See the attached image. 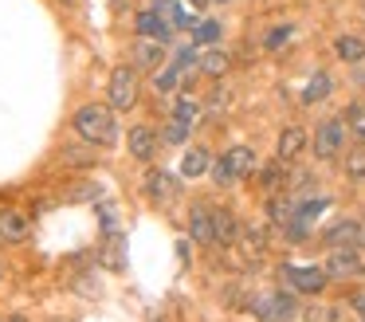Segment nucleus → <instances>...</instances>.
<instances>
[{"label":"nucleus","instance_id":"34","mask_svg":"<svg viewBox=\"0 0 365 322\" xmlns=\"http://www.w3.org/2000/svg\"><path fill=\"white\" fill-rule=\"evenodd\" d=\"M4 322H28V318H24V314H12V318H4Z\"/></svg>","mask_w":365,"mask_h":322},{"label":"nucleus","instance_id":"5","mask_svg":"<svg viewBox=\"0 0 365 322\" xmlns=\"http://www.w3.org/2000/svg\"><path fill=\"white\" fill-rule=\"evenodd\" d=\"M106 94H110V106L114 110H130L138 102V79H134V71H126V67H118L110 75V83H106Z\"/></svg>","mask_w":365,"mask_h":322},{"label":"nucleus","instance_id":"22","mask_svg":"<svg viewBox=\"0 0 365 322\" xmlns=\"http://www.w3.org/2000/svg\"><path fill=\"white\" fill-rule=\"evenodd\" d=\"M200 71L212 75V79H220L224 71H228V55H224V51H205V55H200Z\"/></svg>","mask_w":365,"mask_h":322},{"label":"nucleus","instance_id":"24","mask_svg":"<svg viewBox=\"0 0 365 322\" xmlns=\"http://www.w3.org/2000/svg\"><path fill=\"white\" fill-rule=\"evenodd\" d=\"M259 181H263V188H267V193H275L279 185H287V169H283V165H267Z\"/></svg>","mask_w":365,"mask_h":322},{"label":"nucleus","instance_id":"35","mask_svg":"<svg viewBox=\"0 0 365 322\" xmlns=\"http://www.w3.org/2000/svg\"><path fill=\"white\" fill-rule=\"evenodd\" d=\"M192 4H205V0H192Z\"/></svg>","mask_w":365,"mask_h":322},{"label":"nucleus","instance_id":"16","mask_svg":"<svg viewBox=\"0 0 365 322\" xmlns=\"http://www.w3.org/2000/svg\"><path fill=\"white\" fill-rule=\"evenodd\" d=\"M145 193L158 196V201H169V196H177V181L169 173L153 169V173H145Z\"/></svg>","mask_w":365,"mask_h":322},{"label":"nucleus","instance_id":"26","mask_svg":"<svg viewBox=\"0 0 365 322\" xmlns=\"http://www.w3.org/2000/svg\"><path fill=\"white\" fill-rule=\"evenodd\" d=\"M63 165H95V149H63Z\"/></svg>","mask_w":365,"mask_h":322},{"label":"nucleus","instance_id":"8","mask_svg":"<svg viewBox=\"0 0 365 322\" xmlns=\"http://www.w3.org/2000/svg\"><path fill=\"white\" fill-rule=\"evenodd\" d=\"M189 232H192L197 243H216V208H208V204H192Z\"/></svg>","mask_w":365,"mask_h":322},{"label":"nucleus","instance_id":"20","mask_svg":"<svg viewBox=\"0 0 365 322\" xmlns=\"http://www.w3.org/2000/svg\"><path fill=\"white\" fill-rule=\"evenodd\" d=\"M216 39H220V24H216V20H197V24H192V44H197V47L216 44Z\"/></svg>","mask_w":365,"mask_h":322},{"label":"nucleus","instance_id":"11","mask_svg":"<svg viewBox=\"0 0 365 322\" xmlns=\"http://www.w3.org/2000/svg\"><path fill=\"white\" fill-rule=\"evenodd\" d=\"M126 146L138 161H150V157L158 154V134H153L150 126H134V130L126 134Z\"/></svg>","mask_w":365,"mask_h":322},{"label":"nucleus","instance_id":"21","mask_svg":"<svg viewBox=\"0 0 365 322\" xmlns=\"http://www.w3.org/2000/svg\"><path fill=\"white\" fill-rule=\"evenodd\" d=\"M205 169H208V154H205V149H189V154L181 157V173H185V177H200Z\"/></svg>","mask_w":365,"mask_h":322},{"label":"nucleus","instance_id":"19","mask_svg":"<svg viewBox=\"0 0 365 322\" xmlns=\"http://www.w3.org/2000/svg\"><path fill=\"white\" fill-rule=\"evenodd\" d=\"M330 91H334V79L326 75V71H318V75L307 83V91H302V102H322Z\"/></svg>","mask_w":365,"mask_h":322},{"label":"nucleus","instance_id":"1","mask_svg":"<svg viewBox=\"0 0 365 322\" xmlns=\"http://www.w3.org/2000/svg\"><path fill=\"white\" fill-rule=\"evenodd\" d=\"M75 134L87 146H114L118 141V122H114V106L103 102H87L75 110Z\"/></svg>","mask_w":365,"mask_h":322},{"label":"nucleus","instance_id":"15","mask_svg":"<svg viewBox=\"0 0 365 322\" xmlns=\"http://www.w3.org/2000/svg\"><path fill=\"white\" fill-rule=\"evenodd\" d=\"M161 59H165V51H161V39H145V36H142V44H134V63H138V67H153V71H158Z\"/></svg>","mask_w":365,"mask_h":322},{"label":"nucleus","instance_id":"31","mask_svg":"<svg viewBox=\"0 0 365 322\" xmlns=\"http://www.w3.org/2000/svg\"><path fill=\"white\" fill-rule=\"evenodd\" d=\"M91 196H98V185H79L71 193V201H91Z\"/></svg>","mask_w":365,"mask_h":322},{"label":"nucleus","instance_id":"27","mask_svg":"<svg viewBox=\"0 0 365 322\" xmlns=\"http://www.w3.org/2000/svg\"><path fill=\"white\" fill-rule=\"evenodd\" d=\"M291 36H294V28H291V24H283V28H271L263 44H267V47H283V44H287V39H291Z\"/></svg>","mask_w":365,"mask_h":322},{"label":"nucleus","instance_id":"23","mask_svg":"<svg viewBox=\"0 0 365 322\" xmlns=\"http://www.w3.org/2000/svg\"><path fill=\"white\" fill-rule=\"evenodd\" d=\"M181 63H173V67H165V71H158L153 75V86H158L161 94H169V91H177V83H181Z\"/></svg>","mask_w":365,"mask_h":322},{"label":"nucleus","instance_id":"6","mask_svg":"<svg viewBox=\"0 0 365 322\" xmlns=\"http://www.w3.org/2000/svg\"><path fill=\"white\" fill-rule=\"evenodd\" d=\"M294 295L291 291H275V295H267V298H255V314H259L263 322H287L294 314Z\"/></svg>","mask_w":365,"mask_h":322},{"label":"nucleus","instance_id":"4","mask_svg":"<svg viewBox=\"0 0 365 322\" xmlns=\"http://www.w3.org/2000/svg\"><path fill=\"white\" fill-rule=\"evenodd\" d=\"M326 271L334 279H357V275H365V256L357 248H334L326 259Z\"/></svg>","mask_w":365,"mask_h":322},{"label":"nucleus","instance_id":"12","mask_svg":"<svg viewBox=\"0 0 365 322\" xmlns=\"http://www.w3.org/2000/svg\"><path fill=\"white\" fill-rule=\"evenodd\" d=\"M279 161H291V157H299L302 149H307V130L302 126H287L283 134H279Z\"/></svg>","mask_w":365,"mask_h":322},{"label":"nucleus","instance_id":"32","mask_svg":"<svg viewBox=\"0 0 365 322\" xmlns=\"http://www.w3.org/2000/svg\"><path fill=\"white\" fill-rule=\"evenodd\" d=\"M326 322H354V318H349V311H341V306H334V311L326 314Z\"/></svg>","mask_w":365,"mask_h":322},{"label":"nucleus","instance_id":"9","mask_svg":"<svg viewBox=\"0 0 365 322\" xmlns=\"http://www.w3.org/2000/svg\"><path fill=\"white\" fill-rule=\"evenodd\" d=\"M28 232H32V224H28V216H20L16 208H0V240L9 243H24Z\"/></svg>","mask_w":365,"mask_h":322},{"label":"nucleus","instance_id":"3","mask_svg":"<svg viewBox=\"0 0 365 322\" xmlns=\"http://www.w3.org/2000/svg\"><path fill=\"white\" fill-rule=\"evenodd\" d=\"M341 146H346V122H338V118H326V122L314 130V157L334 161V157L341 154Z\"/></svg>","mask_w":365,"mask_h":322},{"label":"nucleus","instance_id":"17","mask_svg":"<svg viewBox=\"0 0 365 322\" xmlns=\"http://www.w3.org/2000/svg\"><path fill=\"white\" fill-rule=\"evenodd\" d=\"M334 51H338V59H346V63H361L365 59V39L361 36H338L334 39Z\"/></svg>","mask_w":365,"mask_h":322},{"label":"nucleus","instance_id":"13","mask_svg":"<svg viewBox=\"0 0 365 322\" xmlns=\"http://www.w3.org/2000/svg\"><path fill=\"white\" fill-rule=\"evenodd\" d=\"M326 243H330V248H357V243H361V224H354V220H338V224L326 232Z\"/></svg>","mask_w":365,"mask_h":322},{"label":"nucleus","instance_id":"29","mask_svg":"<svg viewBox=\"0 0 365 322\" xmlns=\"http://www.w3.org/2000/svg\"><path fill=\"white\" fill-rule=\"evenodd\" d=\"M263 243H267V236H263V228H247V248L263 251Z\"/></svg>","mask_w":365,"mask_h":322},{"label":"nucleus","instance_id":"2","mask_svg":"<svg viewBox=\"0 0 365 322\" xmlns=\"http://www.w3.org/2000/svg\"><path fill=\"white\" fill-rule=\"evenodd\" d=\"M252 169H255V149H252V146H232L228 154H224L220 161L212 165V181H220V185H232V181L247 177Z\"/></svg>","mask_w":365,"mask_h":322},{"label":"nucleus","instance_id":"14","mask_svg":"<svg viewBox=\"0 0 365 322\" xmlns=\"http://www.w3.org/2000/svg\"><path fill=\"white\" fill-rule=\"evenodd\" d=\"M240 240V220L232 216V208H216V243L232 248Z\"/></svg>","mask_w":365,"mask_h":322},{"label":"nucleus","instance_id":"7","mask_svg":"<svg viewBox=\"0 0 365 322\" xmlns=\"http://www.w3.org/2000/svg\"><path fill=\"white\" fill-rule=\"evenodd\" d=\"M283 275L291 283V291H302V295H318L326 287V279H330L326 267H283Z\"/></svg>","mask_w":365,"mask_h":322},{"label":"nucleus","instance_id":"36","mask_svg":"<svg viewBox=\"0 0 365 322\" xmlns=\"http://www.w3.org/2000/svg\"><path fill=\"white\" fill-rule=\"evenodd\" d=\"M67 4H75V0H67Z\"/></svg>","mask_w":365,"mask_h":322},{"label":"nucleus","instance_id":"37","mask_svg":"<svg viewBox=\"0 0 365 322\" xmlns=\"http://www.w3.org/2000/svg\"><path fill=\"white\" fill-rule=\"evenodd\" d=\"M0 275H4V267H0Z\"/></svg>","mask_w":365,"mask_h":322},{"label":"nucleus","instance_id":"10","mask_svg":"<svg viewBox=\"0 0 365 322\" xmlns=\"http://www.w3.org/2000/svg\"><path fill=\"white\" fill-rule=\"evenodd\" d=\"M134 28L142 31L145 39H161V44H165L169 31H173V24H169L165 16L158 12V8H153V12H138V16H134Z\"/></svg>","mask_w":365,"mask_h":322},{"label":"nucleus","instance_id":"30","mask_svg":"<svg viewBox=\"0 0 365 322\" xmlns=\"http://www.w3.org/2000/svg\"><path fill=\"white\" fill-rule=\"evenodd\" d=\"M197 59H200V55H197V44H192V47H181V51H177V63H181V67H192Z\"/></svg>","mask_w":365,"mask_h":322},{"label":"nucleus","instance_id":"25","mask_svg":"<svg viewBox=\"0 0 365 322\" xmlns=\"http://www.w3.org/2000/svg\"><path fill=\"white\" fill-rule=\"evenodd\" d=\"M346 177L365 181V149H354V154L346 157Z\"/></svg>","mask_w":365,"mask_h":322},{"label":"nucleus","instance_id":"18","mask_svg":"<svg viewBox=\"0 0 365 322\" xmlns=\"http://www.w3.org/2000/svg\"><path fill=\"white\" fill-rule=\"evenodd\" d=\"M197 118H200V102L197 99H189V94H181L177 99V106H173V122H181V126H197Z\"/></svg>","mask_w":365,"mask_h":322},{"label":"nucleus","instance_id":"38","mask_svg":"<svg viewBox=\"0 0 365 322\" xmlns=\"http://www.w3.org/2000/svg\"><path fill=\"white\" fill-rule=\"evenodd\" d=\"M220 4H224V0H220Z\"/></svg>","mask_w":365,"mask_h":322},{"label":"nucleus","instance_id":"33","mask_svg":"<svg viewBox=\"0 0 365 322\" xmlns=\"http://www.w3.org/2000/svg\"><path fill=\"white\" fill-rule=\"evenodd\" d=\"M349 303H354V314H357V318L365 322V295H354V298H349Z\"/></svg>","mask_w":365,"mask_h":322},{"label":"nucleus","instance_id":"28","mask_svg":"<svg viewBox=\"0 0 365 322\" xmlns=\"http://www.w3.org/2000/svg\"><path fill=\"white\" fill-rule=\"evenodd\" d=\"M185 138H189V126H181V122H169V130H165V141H173V146H181Z\"/></svg>","mask_w":365,"mask_h":322}]
</instances>
